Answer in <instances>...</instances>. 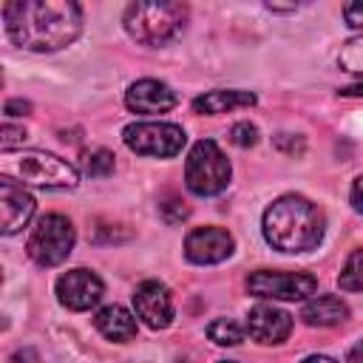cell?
Instances as JSON below:
<instances>
[{"mask_svg":"<svg viewBox=\"0 0 363 363\" xmlns=\"http://www.w3.org/2000/svg\"><path fill=\"white\" fill-rule=\"evenodd\" d=\"M221 363H233V360H221Z\"/></svg>","mask_w":363,"mask_h":363,"instance_id":"1f68e13d","label":"cell"},{"mask_svg":"<svg viewBox=\"0 0 363 363\" xmlns=\"http://www.w3.org/2000/svg\"><path fill=\"white\" fill-rule=\"evenodd\" d=\"M343 17H346V23H349L352 28H357V31L363 34V0L346 3V6H343Z\"/></svg>","mask_w":363,"mask_h":363,"instance_id":"d4e9b609","label":"cell"},{"mask_svg":"<svg viewBox=\"0 0 363 363\" xmlns=\"http://www.w3.org/2000/svg\"><path fill=\"white\" fill-rule=\"evenodd\" d=\"M337 284L346 292H363V247H357L346 258V264H343V269L337 275Z\"/></svg>","mask_w":363,"mask_h":363,"instance_id":"d6986e66","label":"cell"},{"mask_svg":"<svg viewBox=\"0 0 363 363\" xmlns=\"http://www.w3.org/2000/svg\"><path fill=\"white\" fill-rule=\"evenodd\" d=\"M179 102L176 91L162 82V79H136L128 91H125V105L128 111L133 113H142V116H153V113H167L173 111Z\"/></svg>","mask_w":363,"mask_h":363,"instance_id":"4fadbf2b","label":"cell"},{"mask_svg":"<svg viewBox=\"0 0 363 363\" xmlns=\"http://www.w3.org/2000/svg\"><path fill=\"white\" fill-rule=\"evenodd\" d=\"M122 139L133 153L156 156V159H170L182 153L187 142L184 130L173 122H133L122 130Z\"/></svg>","mask_w":363,"mask_h":363,"instance_id":"52a82bcc","label":"cell"},{"mask_svg":"<svg viewBox=\"0 0 363 363\" xmlns=\"http://www.w3.org/2000/svg\"><path fill=\"white\" fill-rule=\"evenodd\" d=\"M6 34L37 54L71 45L82 31V9L74 0H11L3 6Z\"/></svg>","mask_w":363,"mask_h":363,"instance_id":"6da1fadb","label":"cell"},{"mask_svg":"<svg viewBox=\"0 0 363 363\" xmlns=\"http://www.w3.org/2000/svg\"><path fill=\"white\" fill-rule=\"evenodd\" d=\"M301 363H337V360H332V357H326V354H309V357L301 360Z\"/></svg>","mask_w":363,"mask_h":363,"instance_id":"4dcf8cb0","label":"cell"},{"mask_svg":"<svg viewBox=\"0 0 363 363\" xmlns=\"http://www.w3.org/2000/svg\"><path fill=\"white\" fill-rule=\"evenodd\" d=\"M133 309L136 318H142L145 326L150 329H167L173 320V298L170 289L162 281H142L133 289Z\"/></svg>","mask_w":363,"mask_h":363,"instance_id":"8fae6325","label":"cell"},{"mask_svg":"<svg viewBox=\"0 0 363 363\" xmlns=\"http://www.w3.org/2000/svg\"><path fill=\"white\" fill-rule=\"evenodd\" d=\"M23 142H26V128L6 122V125H3V142H0L3 153H11V150H14L17 145H23Z\"/></svg>","mask_w":363,"mask_h":363,"instance_id":"cb8c5ba5","label":"cell"},{"mask_svg":"<svg viewBox=\"0 0 363 363\" xmlns=\"http://www.w3.org/2000/svg\"><path fill=\"white\" fill-rule=\"evenodd\" d=\"M159 210H162V216H164L167 224H179V221H184V218L190 216V207H187L179 196H164V199L159 201Z\"/></svg>","mask_w":363,"mask_h":363,"instance_id":"7402d4cb","label":"cell"},{"mask_svg":"<svg viewBox=\"0 0 363 363\" xmlns=\"http://www.w3.org/2000/svg\"><path fill=\"white\" fill-rule=\"evenodd\" d=\"M230 162L213 139H201L190 147L184 164V184L196 196H216L230 184Z\"/></svg>","mask_w":363,"mask_h":363,"instance_id":"5b68a950","label":"cell"},{"mask_svg":"<svg viewBox=\"0 0 363 363\" xmlns=\"http://www.w3.org/2000/svg\"><path fill=\"white\" fill-rule=\"evenodd\" d=\"M207 337L218 346H238L244 340V329L241 323H235L233 318H216L210 326H207Z\"/></svg>","mask_w":363,"mask_h":363,"instance_id":"ac0fdd59","label":"cell"},{"mask_svg":"<svg viewBox=\"0 0 363 363\" xmlns=\"http://www.w3.org/2000/svg\"><path fill=\"white\" fill-rule=\"evenodd\" d=\"M261 230H264V238L272 250L309 252L323 238L326 216L315 201H309L298 193H286L264 210Z\"/></svg>","mask_w":363,"mask_h":363,"instance_id":"7a4b0ae2","label":"cell"},{"mask_svg":"<svg viewBox=\"0 0 363 363\" xmlns=\"http://www.w3.org/2000/svg\"><path fill=\"white\" fill-rule=\"evenodd\" d=\"M230 139H233V145H238V147H252V145L258 142V128L250 125V122H235V125L230 128Z\"/></svg>","mask_w":363,"mask_h":363,"instance_id":"603a6c76","label":"cell"},{"mask_svg":"<svg viewBox=\"0 0 363 363\" xmlns=\"http://www.w3.org/2000/svg\"><path fill=\"white\" fill-rule=\"evenodd\" d=\"M0 210H3V233L14 235L34 216V199L23 184L3 176L0 179Z\"/></svg>","mask_w":363,"mask_h":363,"instance_id":"5bb4252c","label":"cell"},{"mask_svg":"<svg viewBox=\"0 0 363 363\" xmlns=\"http://www.w3.org/2000/svg\"><path fill=\"white\" fill-rule=\"evenodd\" d=\"M113 153L111 150H105V147H94V150H85L82 153V170H85V176H91V179H105V176H111L113 173Z\"/></svg>","mask_w":363,"mask_h":363,"instance_id":"ffe728a7","label":"cell"},{"mask_svg":"<svg viewBox=\"0 0 363 363\" xmlns=\"http://www.w3.org/2000/svg\"><path fill=\"white\" fill-rule=\"evenodd\" d=\"M349 201H352V207L363 216V173L352 182V190H349Z\"/></svg>","mask_w":363,"mask_h":363,"instance_id":"4316f807","label":"cell"},{"mask_svg":"<svg viewBox=\"0 0 363 363\" xmlns=\"http://www.w3.org/2000/svg\"><path fill=\"white\" fill-rule=\"evenodd\" d=\"M190 9L184 3H130L122 14L125 31L142 45H167L187 23Z\"/></svg>","mask_w":363,"mask_h":363,"instance_id":"3957f363","label":"cell"},{"mask_svg":"<svg viewBox=\"0 0 363 363\" xmlns=\"http://www.w3.org/2000/svg\"><path fill=\"white\" fill-rule=\"evenodd\" d=\"M74 241H77L74 224L62 213H45L31 227V235H28L26 250H28V255H31L34 264H40V267H57V264H62L71 255Z\"/></svg>","mask_w":363,"mask_h":363,"instance_id":"8992f818","label":"cell"},{"mask_svg":"<svg viewBox=\"0 0 363 363\" xmlns=\"http://www.w3.org/2000/svg\"><path fill=\"white\" fill-rule=\"evenodd\" d=\"M337 65L349 74H363V34L343 43V48L337 54Z\"/></svg>","mask_w":363,"mask_h":363,"instance_id":"44dd1931","label":"cell"},{"mask_svg":"<svg viewBox=\"0 0 363 363\" xmlns=\"http://www.w3.org/2000/svg\"><path fill=\"white\" fill-rule=\"evenodd\" d=\"M340 94H343V96H363V82L346 85V88H340Z\"/></svg>","mask_w":363,"mask_h":363,"instance_id":"f546056e","label":"cell"},{"mask_svg":"<svg viewBox=\"0 0 363 363\" xmlns=\"http://www.w3.org/2000/svg\"><path fill=\"white\" fill-rule=\"evenodd\" d=\"M3 176L20 179L23 184L48 187V190H71L79 182V173L60 156L45 150H20L17 156L3 159Z\"/></svg>","mask_w":363,"mask_h":363,"instance_id":"277c9868","label":"cell"},{"mask_svg":"<svg viewBox=\"0 0 363 363\" xmlns=\"http://www.w3.org/2000/svg\"><path fill=\"white\" fill-rule=\"evenodd\" d=\"M233 250H235V241H233L230 230L216 227V224L196 227V230H190L184 235V255H187V261L201 264V267L204 264H218V261L230 258Z\"/></svg>","mask_w":363,"mask_h":363,"instance_id":"30bf717a","label":"cell"},{"mask_svg":"<svg viewBox=\"0 0 363 363\" xmlns=\"http://www.w3.org/2000/svg\"><path fill=\"white\" fill-rule=\"evenodd\" d=\"M94 326L99 329L102 337H108L113 343H128V340L136 337V318L125 306H119V303L102 306L94 315Z\"/></svg>","mask_w":363,"mask_h":363,"instance_id":"9a60e30c","label":"cell"},{"mask_svg":"<svg viewBox=\"0 0 363 363\" xmlns=\"http://www.w3.org/2000/svg\"><path fill=\"white\" fill-rule=\"evenodd\" d=\"M57 301L71 309V312H85L91 306L99 303L102 292H105V284L102 278L88 269V267H77V269H68L57 278Z\"/></svg>","mask_w":363,"mask_h":363,"instance_id":"9c48e42d","label":"cell"},{"mask_svg":"<svg viewBox=\"0 0 363 363\" xmlns=\"http://www.w3.org/2000/svg\"><path fill=\"white\" fill-rule=\"evenodd\" d=\"M255 105V94L252 91H207L201 96L193 99V111L196 113H207V116H218V113H230L238 108H252Z\"/></svg>","mask_w":363,"mask_h":363,"instance_id":"2e32d148","label":"cell"},{"mask_svg":"<svg viewBox=\"0 0 363 363\" xmlns=\"http://www.w3.org/2000/svg\"><path fill=\"white\" fill-rule=\"evenodd\" d=\"M247 335L261 346H278L292 332V315L272 303H258L247 315Z\"/></svg>","mask_w":363,"mask_h":363,"instance_id":"7c38bea8","label":"cell"},{"mask_svg":"<svg viewBox=\"0 0 363 363\" xmlns=\"http://www.w3.org/2000/svg\"><path fill=\"white\" fill-rule=\"evenodd\" d=\"M346 363H363V340H360V343H354V346L349 349Z\"/></svg>","mask_w":363,"mask_h":363,"instance_id":"f1b7e54d","label":"cell"},{"mask_svg":"<svg viewBox=\"0 0 363 363\" xmlns=\"http://www.w3.org/2000/svg\"><path fill=\"white\" fill-rule=\"evenodd\" d=\"M3 111H6V116H26L31 111V102H26V99H9Z\"/></svg>","mask_w":363,"mask_h":363,"instance_id":"83f0119b","label":"cell"},{"mask_svg":"<svg viewBox=\"0 0 363 363\" xmlns=\"http://www.w3.org/2000/svg\"><path fill=\"white\" fill-rule=\"evenodd\" d=\"M318 278L309 272H286V269H255L247 275V292L269 301H303L315 295Z\"/></svg>","mask_w":363,"mask_h":363,"instance_id":"ba28073f","label":"cell"},{"mask_svg":"<svg viewBox=\"0 0 363 363\" xmlns=\"http://www.w3.org/2000/svg\"><path fill=\"white\" fill-rule=\"evenodd\" d=\"M346 318H349V306L337 295H315L301 309V320L306 326H337Z\"/></svg>","mask_w":363,"mask_h":363,"instance_id":"e0dca14e","label":"cell"},{"mask_svg":"<svg viewBox=\"0 0 363 363\" xmlns=\"http://www.w3.org/2000/svg\"><path fill=\"white\" fill-rule=\"evenodd\" d=\"M9 363H43V357L37 354V349L23 346V349H17V352L9 357Z\"/></svg>","mask_w":363,"mask_h":363,"instance_id":"484cf974","label":"cell"}]
</instances>
